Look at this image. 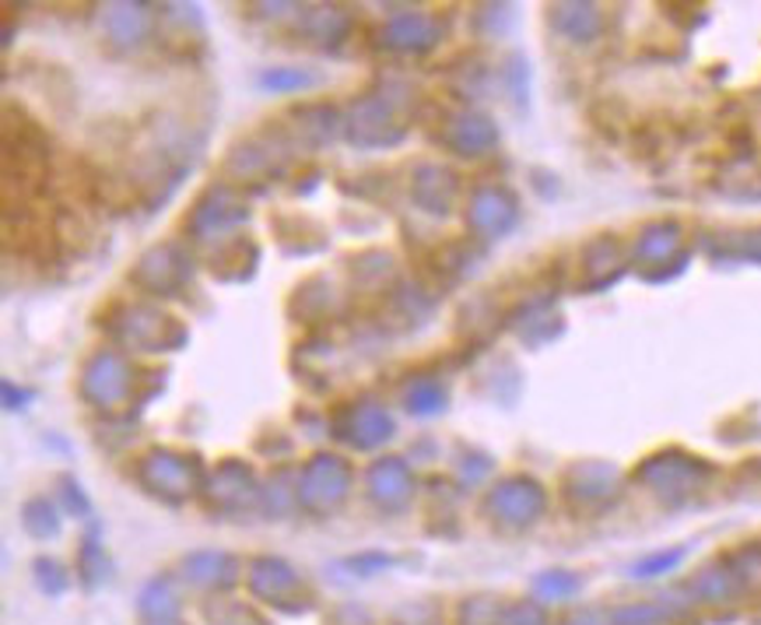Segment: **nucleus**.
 <instances>
[]
</instances>
